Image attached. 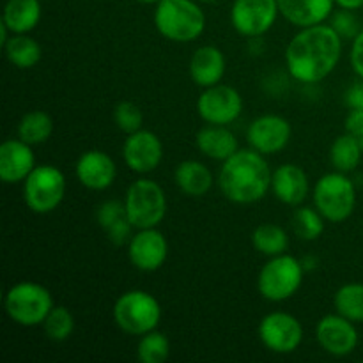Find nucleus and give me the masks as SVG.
Instances as JSON below:
<instances>
[{"label": "nucleus", "mask_w": 363, "mask_h": 363, "mask_svg": "<svg viewBox=\"0 0 363 363\" xmlns=\"http://www.w3.org/2000/svg\"><path fill=\"white\" fill-rule=\"evenodd\" d=\"M311 183L301 167L294 163H286L280 165L273 172L272 191L282 204L287 206H300L307 199Z\"/></svg>", "instance_id": "19"}, {"label": "nucleus", "mask_w": 363, "mask_h": 363, "mask_svg": "<svg viewBox=\"0 0 363 363\" xmlns=\"http://www.w3.org/2000/svg\"><path fill=\"white\" fill-rule=\"evenodd\" d=\"M96 220L113 245H124L131 240V229H135L128 216L124 201H105L96 211Z\"/></svg>", "instance_id": "23"}, {"label": "nucleus", "mask_w": 363, "mask_h": 363, "mask_svg": "<svg viewBox=\"0 0 363 363\" xmlns=\"http://www.w3.org/2000/svg\"><path fill=\"white\" fill-rule=\"evenodd\" d=\"M123 160L128 169L137 174H149L160 167L163 160V144L151 130L130 133L123 144Z\"/></svg>", "instance_id": "15"}, {"label": "nucleus", "mask_w": 363, "mask_h": 363, "mask_svg": "<svg viewBox=\"0 0 363 363\" xmlns=\"http://www.w3.org/2000/svg\"><path fill=\"white\" fill-rule=\"evenodd\" d=\"M350 62L354 73L363 80V28L358 32L357 38L353 39V45H351L350 52Z\"/></svg>", "instance_id": "36"}, {"label": "nucleus", "mask_w": 363, "mask_h": 363, "mask_svg": "<svg viewBox=\"0 0 363 363\" xmlns=\"http://www.w3.org/2000/svg\"><path fill=\"white\" fill-rule=\"evenodd\" d=\"M337 6L340 9H347V11H357L363 7V0H335Z\"/></svg>", "instance_id": "39"}, {"label": "nucleus", "mask_w": 363, "mask_h": 363, "mask_svg": "<svg viewBox=\"0 0 363 363\" xmlns=\"http://www.w3.org/2000/svg\"><path fill=\"white\" fill-rule=\"evenodd\" d=\"M197 112L208 124L229 126L243 112V99L230 85L216 84L213 87H206L199 96Z\"/></svg>", "instance_id": "12"}, {"label": "nucleus", "mask_w": 363, "mask_h": 363, "mask_svg": "<svg viewBox=\"0 0 363 363\" xmlns=\"http://www.w3.org/2000/svg\"><path fill=\"white\" fill-rule=\"evenodd\" d=\"M128 257L140 272H158L169 257V241L165 234L158 230V227L137 229L128 241Z\"/></svg>", "instance_id": "13"}, {"label": "nucleus", "mask_w": 363, "mask_h": 363, "mask_svg": "<svg viewBox=\"0 0 363 363\" xmlns=\"http://www.w3.org/2000/svg\"><path fill=\"white\" fill-rule=\"evenodd\" d=\"M4 53L9 64H13L18 69H30L38 66L43 57L41 45L28 34L11 35L4 45Z\"/></svg>", "instance_id": "26"}, {"label": "nucleus", "mask_w": 363, "mask_h": 363, "mask_svg": "<svg viewBox=\"0 0 363 363\" xmlns=\"http://www.w3.org/2000/svg\"><path fill=\"white\" fill-rule=\"evenodd\" d=\"M201 4H213V2H218V0H197Z\"/></svg>", "instance_id": "41"}, {"label": "nucleus", "mask_w": 363, "mask_h": 363, "mask_svg": "<svg viewBox=\"0 0 363 363\" xmlns=\"http://www.w3.org/2000/svg\"><path fill=\"white\" fill-rule=\"evenodd\" d=\"M55 307L53 296L45 286L38 282H18L9 287L4 296L6 314L14 325L23 328L43 326L46 315Z\"/></svg>", "instance_id": "4"}, {"label": "nucleus", "mask_w": 363, "mask_h": 363, "mask_svg": "<svg viewBox=\"0 0 363 363\" xmlns=\"http://www.w3.org/2000/svg\"><path fill=\"white\" fill-rule=\"evenodd\" d=\"M325 216L314 208H296L293 215V230L300 240L315 241L325 233Z\"/></svg>", "instance_id": "31"}, {"label": "nucleus", "mask_w": 363, "mask_h": 363, "mask_svg": "<svg viewBox=\"0 0 363 363\" xmlns=\"http://www.w3.org/2000/svg\"><path fill=\"white\" fill-rule=\"evenodd\" d=\"M177 188L188 197H204L213 188V172L199 160H184L174 172Z\"/></svg>", "instance_id": "24"}, {"label": "nucleus", "mask_w": 363, "mask_h": 363, "mask_svg": "<svg viewBox=\"0 0 363 363\" xmlns=\"http://www.w3.org/2000/svg\"><path fill=\"white\" fill-rule=\"evenodd\" d=\"M170 357V340L165 333L152 330L140 337L137 346V358L142 363H163Z\"/></svg>", "instance_id": "32"}, {"label": "nucleus", "mask_w": 363, "mask_h": 363, "mask_svg": "<svg viewBox=\"0 0 363 363\" xmlns=\"http://www.w3.org/2000/svg\"><path fill=\"white\" fill-rule=\"evenodd\" d=\"M227 60L218 46L204 45L190 59V77L199 87H213L225 77Z\"/></svg>", "instance_id": "20"}, {"label": "nucleus", "mask_w": 363, "mask_h": 363, "mask_svg": "<svg viewBox=\"0 0 363 363\" xmlns=\"http://www.w3.org/2000/svg\"><path fill=\"white\" fill-rule=\"evenodd\" d=\"M273 172L264 155L255 149H240L223 162L218 174L220 191L234 204H254L272 188Z\"/></svg>", "instance_id": "2"}, {"label": "nucleus", "mask_w": 363, "mask_h": 363, "mask_svg": "<svg viewBox=\"0 0 363 363\" xmlns=\"http://www.w3.org/2000/svg\"><path fill=\"white\" fill-rule=\"evenodd\" d=\"M35 167L32 145L21 138H9L0 145V179L6 184L23 183Z\"/></svg>", "instance_id": "18"}, {"label": "nucleus", "mask_w": 363, "mask_h": 363, "mask_svg": "<svg viewBox=\"0 0 363 363\" xmlns=\"http://www.w3.org/2000/svg\"><path fill=\"white\" fill-rule=\"evenodd\" d=\"M314 206L326 222H346L357 208V188L344 172H330L318 179L314 186Z\"/></svg>", "instance_id": "6"}, {"label": "nucleus", "mask_w": 363, "mask_h": 363, "mask_svg": "<svg viewBox=\"0 0 363 363\" xmlns=\"http://www.w3.org/2000/svg\"><path fill=\"white\" fill-rule=\"evenodd\" d=\"M280 14L294 27H314L325 23L332 14L335 0H277Z\"/></svg>", "instance_id": "21"}, {"label": "nucleus", "mask_w": 363, "mask_h": 363, "mask_svg": "<svg viewBox=\"0 0 363 363\" xmlns=\"http://www.w3.org/2000/svg\"><path fill=\"white\" fill-rule=\"evenodd\" d=\"M280 14L277 0H234L230 23L245 38H259L275 25Z\"/></svg>", "instance_id": "11"}, {"label": "nucleus", "mask_w": 363, "mask_h": 363, "mask_svg": "<svg viewBox=\"0 0 363 363\" xmlns=\"http://www.w3.org/2000/svg\"><path fill=\"white\" fill-rule=\"evenodd\" d=\"M346 131L353 135L363 147V108L350 110L346 117Z\"/></svg>", "instance_id": "37"}, {"label": "nucleus", "mask_w": 363, "mask_h": 363, "mask_svg": "<svg viewBox=\"0 0 363 363\" xmlns=\"http://www.w3.org/2000/svg\"><path fill=\"white\" fill-rule=\"evenodd\" d=\"M113 123L117 124L121 131L126 135L135 133V131L142 130V123H144V113H142L140 106L133 101H121L113 108Z\"/></svg>", "instance_id": "34"}, {"label": "nucleus", "mask_w": 363, "mask_h": 363, "mask_svg": "<svg viewBox=\"0 0 363 363\" xmlns=\"http://www.w3.org/2000/svg\"><path fill=\"white\" fill-rule=\"evenodd\" d=\"M293 137V128L289 121L277 113H266L252 121L247 130V140L252 149L261 155H277L284 151Z\"/></svg>", "instance_id": "14"}, {"label": "nucleus", "mask_w": 363, "mask_h": 363, "mask_svg": "<svg viewBox=\"0 0 363 363\" xmlns=\"http://www.w3.org/2000/svg\"><path fill=\"white\" fill-rule=\"evenodd\" d=\"M45 335L53 342H64L74 332V318L69 308L55 305L43 323Z\"/></svg>", "instance_id": "33"}, {"label": "nucleus", "mask_w": 363, "mask_h": 363, "mask_svg": "<svg viewBox=\"0 0 363 363\" xmlns=\"http://www.w3.org/2000/svg\"><path fill=\"white\" fill-rule=\"evenodd\" d=\"M344 101L350 106V110L363 108V80L350 85V89L344 94Z\"/></svg>", "instance_id": "38"}, {"label": "nucleus", "mask_w": 363, "mask_h": 363, "mask_svg": "<svg viewBox=\"0 0 363 363\" xmlns=\"http://www.w3.org/2000/svg\"><path fill=\"white\" fill-rule=\"evenodd\" d=\"M315 339L321 350L332 357H347L358 346V330L353 321L340 314L325 315L315 326Z\"/></svg>", "instance_id": "16"}, {"label": "nucleus", "mask_w": 363, "mask_h": 363, "mask_svg": "<svg viewBox=\"0 0 363 363\" xmlns=\"http://www.w3.org/2000/svg\"><path fill=\"white\" fill-rule=\"evenodd\" d=\"M74 174L82 186L92 191H103L113 184L117 177V165L105 151L91 149L78 158Z\"/></svg>", "instance_id": "17"}, {"label": "nucleus", "mask_w": 363, "mask_h": 363, "mask_svg": "<svg viewBox=\"0 0 363 363\" xmlns=\"http://www.w3.org/2000/svg\"><path fill=\"white\" fill-rule=\"evenodd\" d=\"M112 314L121 332L142 337L158 328L162 305L147 291L133 289L117 298Z\"/></svg>", "instance_id": "5"}, {"label": "nucleus", "mask_w": 363, "mask_h": 363, "mask_svg": "<svg viewBox=\"0 0 363 363\" xmlns=\"http://www.w3.org/2000/svg\"><path fill=\"white\" fill-rule=\"evenodd\" d=\"M137 2H140V4H158L160 0H137Z\"/></svg>", "instance_id": "40"}, {"label": "nucleus", "mask_w": 363, "mask_h": 363, "mask_svg": "<svg viewBox=\"0 0 363 363\" xmlns=\"http://www.w3.org/2000/svg\"><path fill=\"white\" fill-rule=\"evenodd\" d=\"M342 57V38L332 25L305 27L289 41L286 66L301 84H318L337 67Z\"/></svg>", "instance_id": "1"}, {"label": "nucleus", "mask_w": 363, "mask_h": 363, "mask_svg": "<svg viewBox=\"0 0 363 363\" xmlns=\"http://www.w3.org/2000/svg\"><path fill=\"white\" fill-rule=\"evenodd\" d=\"M66 195V176L53 165H38L23 181L25 206L35 215L55 211Z\"/></svg>", "instance_id": "9"}, {"label": "nucleus", "mask_w": 363, "mask_h": 363, "mask_svg": "<svg viewBox=\"0 0 363 363\" xmlns=\"http://www.w3.org/2000/svg\"><path fill=\"white\" fill-rule=\"evenodd\" d=\"M363 147L360 142L346 131L344 135L337 137L330 147V162L339 172H353L362 162Z\"/></svg>", "instance_id": "28"}, {"label": "nucleus", "mask_w": 363, "mask_h": 363, "mask_svg": "<svg viewBox=\"0 0 363 363\" xmlns=\"http://www.w3.org/2000/svg\"><path fill=\"white\" fill-rule=\"evenodd\" d=\"M252 245L259 254L266 257H275V255L286 254L289 247V236L284 227L277 223H261L252 233Z\"/></svg>", "instance_id": "27"}, {"label": "nucleus", "mask_w": 363, "mask_h": 363, "mask_svg": "<svg viewBox=\"0 0 363 363\" xmlns=\"http://www.w3.org/2000/svg\"><path fill=\"white\" fill-rule=\"evenodd\" d=\"M156 30L174 43H191L206 28V14L197 0H160L155 11Z\"/></svg>", "instance_id": "3"}, {"label": "nucleus", "mask_w": 363, "mask_h": 363, "mask_svg": "<svg viewBox=\"0 0 363 363\" xmlns=\"http://www.w3.org/2000/svg\"><path fill=\"white\" fill-rule=\"evenodd\" d=\"M43 7L39 0H7L4 6L2 21L11 34H28L41 21Z\"/></svg>", "instance_id": "25"}, {"label": "nucleus", "mask_w": 363, "mask_h": 363, "mask_svg": "<svg viewBox=\"0 0 363 363\" xmlns=\"http://www.w3.org/2000/svg\"><path fill=\"white\" fill-rule=\"evenodd\" d=\"M128 216L135 229L158 227L167 215V195L152 179H137L124 195Z\"/></svg>", "instance_id": "8"}, {"label": "nucleus", "mask_w": 363, "mask_h": 363, "mask_svg": "<svg viewBox=\"0 0 363 363\" xmlns=\"http://www.w3.org/2000/svg\"><path fill=\"white\" fill-rule=\"evenodd\" d=\"M333 307L337 314L344 315L354 325L363 323V284L353 282L340 287L333 296Z\"/></svg>", "instance_id": "30"}, {"label": "nucleus", "mask_w": 363, "mask_h": 363, "mask_svg": "<svg viewBox=\"0 0 363 363\" xmlns=\"http://www.w3.org/2000/svg\"><path fill=\"white\" fill-rule=\"evenodd\" d=\"M195 145L202 155L218 162H225L234 152L240 151L236 135L227 126H218V124H208L199 130Z\"/></svg>", "instance_id": "22"}, {"label": "nucleus", "mask_w": 363, "mask_h": 363, "mask_svg": "<svg viewBox=\"0 0 363 363\" xmlns=\"http://www.w3.org/2000/svg\"><path fill=\"white\" fill-rule=\"evenodd\" d=\"M332 27L335 28V32L342 39H354L358 35V32L362 30L360 23H358L353 11H347V9H340L339 13L333 14Z\"/></svg>", "instance_id": "35"}, {"label": "nucleus", "mask_w": 363, "mask_h": 363, "mask_svg": "<svg viewBox=\"0 0 363 363\" xmlns=\"http://www.w3.org/2000/svg\"><path fill=\"white\" fill-rule=\"evenodd\" d=\"M305 268L294 255L269 257L257 277V289L264 300L279 303L293 298L303 282Z\"/></svg>", "instance_id": "7"}, {"label": "nucleus", "mask_w": 363, "mask_h": 363, "mask_svg": "<svg viewBox=\"0 0 363 363\" xmlns=\"http://www.w3.org/2000/svg\"><path fill=\"white\" fill-rule=\"evenodd\" d=\"M53 133V119L43 110L27 112L18 123V138L30 145L45 144Z\"/></svg>", "instance_id": "29"}, {"label": "nucleus", "mask_w": 363, "mask_h": 363, "mask_svg": "<svg viewBox=\"0 0 363 363\" xmlns=\"http://www.w3.org/2000/svg\"><path fill=\"white\" fill-rule=\"evenodd\" d=\"M262 346L277 354H291L303 342V326L289 312H269L259 323Z\"/></svg>", "instance_id": "10"}]
</instances>
